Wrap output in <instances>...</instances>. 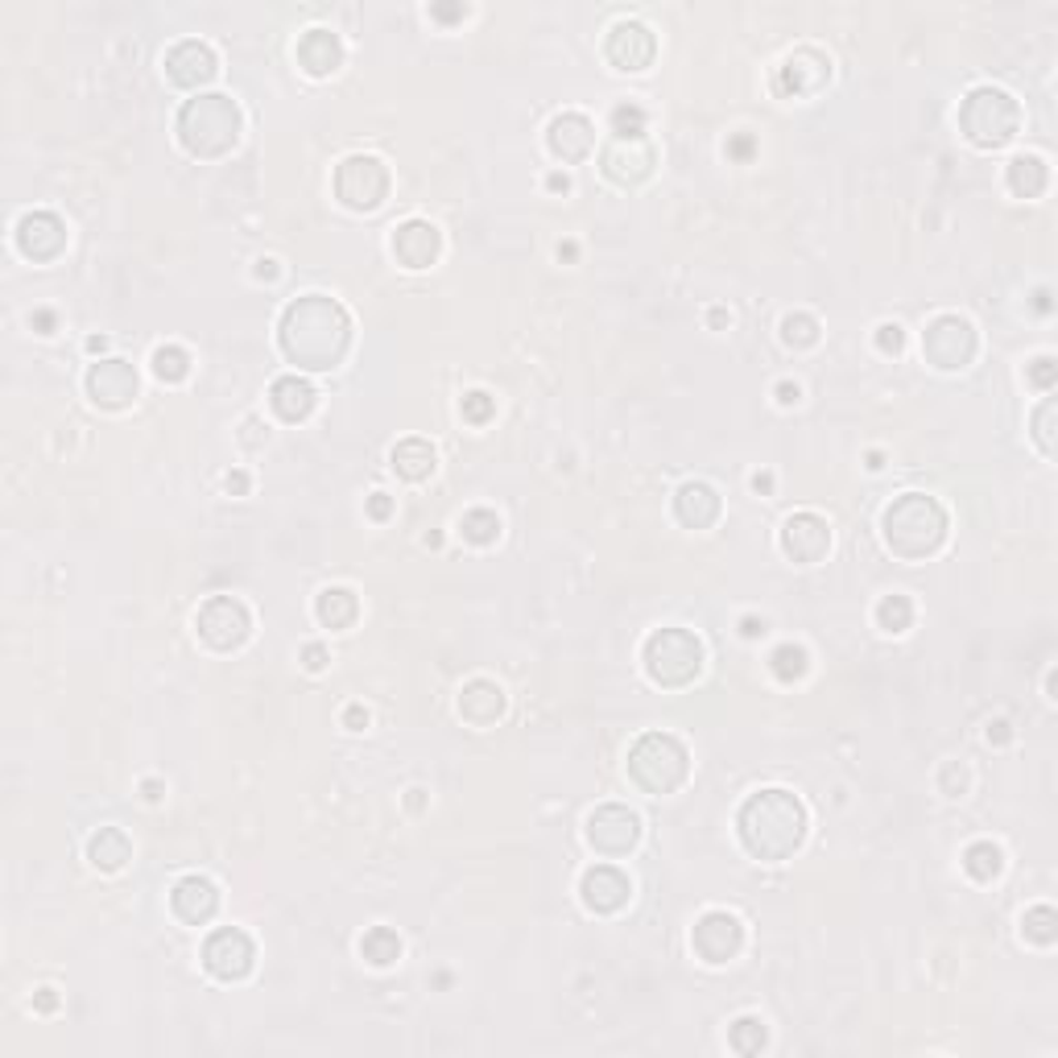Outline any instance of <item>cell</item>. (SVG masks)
<instances>
[{
	"mask_svg": "<svg viewBox=\"0 0 1058 1058\" xmlns=\"http://www.w3.org/2000/svg\"><path fill=\"white\" fill-rule=\"evenodd\" d=\"M277 343L290 364L307 373H331L340 368L348 348H352V319L348 310L327 298V294H302L294 298L282 323H277Z\"/></svg>",
	"mask_w": 1058,
	"mask_h": 1058,
	"instance_id": "obj_1",
	"label": "cell"
},
{
	"mask_svg": "<svg viewBox=\"0 0 1058 1058\" xmlns=\"http://www.w3.org/2000/svg\"><path fill=\"white\" fill-rule=\"evenodd\" d=\"M736 831H740V844L749 848V856L778 864V860H790V856L803 848L806 806L798 794H790L782 785L757 790V794H749L745 806H740Z\"/></svg>",
	"mask_w": 1058,
	"mask_h": 1058,
	"instance_id": "obj_2",
	"label": "cell"
},
{
	"mask_svg": "<svg viewBox=\"0 0 1058 1058\" xmlns=\"http://www.w3.org/2000/svg\"><path fill=\"white\" fill-rule=\"evenodd\" d=\"M178 141L190 157H223L236 150L244 117H240V103L223 91H199L195 100H187L178 108Z\"/></svg>",
	"mask_w": 1058,
	"mask_h": 1058,
	"instance_id": "obj_3",
	"label": "cell"
},
{
	"mask_svg": "<svg viewBox=\"0 0 1058 1058\" xmlns=\"http://www.w3.org/2000/svg\"><path fill=\"white\" fill-rule=\"evenodd\" d=\"M881 533H885V547L897 559H930L939 554L947 542V509H943L935 496L926 493H905L881 517Z\"/></svg>",
	"mask_w": 1058,
	"mask_h": 1058,
	"instance_id": "obj_4",
	"label": "cell"
},
{
	"mask_svg": "<svg viewBox=\"0 0 1058 1058\" xmlns=\"http://www.w3.org/2000/svg\"><path fill=\"white\" fill-rule=\"evenodd\" d=\"M691 773V752L679 736L670 732H646L637 745L629 749V778L646 794L662 798V794H674L679 785L686 782Z\"/></svg>",
	"mask_w": 1058,
	"mask_h": 1058,
	"instance_id": "obj_5",
	"label": "cell"
},
{
	"mask_svg": "<svg viewBox=\"0 0 1058 1058\" xmlns=\"http://www.w3.org/2000/svg\"><path fill=\"white\" fill-rule=\"evenodd\" d=\"M959 129L976 150H1001L1022 129V108L1001 87H976L959 103Z\"/></svg>",
	"mask_w": 1058,
	"mask_h": 1058,
	"instance_id": "obj_6",
	"label": "cell"
},
{
	"mask_svg": "<svg viewBox=\"0 0 1058 1058\" xmlns=\"http://www.w3.org/2000/svg\"><path fill=\"white\" fill-rule=\"evenodd\" d=\"M649 683L658 686H691L703 670V641L691 629H658L649 632L646 649H641Z\"/></svg>",
	"mask_w": 1058,
	"mask_h": 1058,
	"instance_id": "obj_7",
	"label": "cell"
},
{
	"mask_svg": "<svg viewBox=\"0 0 1058 1058\" xmlns=\"http://www.w3.org/2000/svg\"><path fill=\"white\" fill-rule=\"evenodd\" d=\"M976 352H980V340H976V327L963 315H939L922 331V356H926V364H935L939 373L968 368Z\"/></svg>",
	"mask_w": 1058,
	"mask_h": 1058,
	"instance_id": "obj_8",
	"label": "cell"
},
{
	"mask_svg": "<svg viewBox=\"0 0 1058 1058\" xmlns=\"http://www.w3.org/2000/svg\"><path fill=\"white\" fill-rule=\"evenodd\" d=\"M389 195V166L373 154H352L335 166V199L348 211H376Z\"/></svg>",
	"mask_w": 1058,
	"mask_h": 1058,
	"instance_id": "obj_9",
	"label": "cell"
},
{
	"mask_svg": "<svg viewBox=\"0 0 1058 1058\" xmlns=\"http://www.w3.org/2000/svg\"><path fill=\"white\" fill-rule=\"evenodd\" d=\"M195 629H199L207 649L232 653V649H240L253 637V616H249V608L236 596H211L199 608V616H195Z\"/></svg>",
	"mask_w": 1058,
	"mask_h": 1058,
	"instance_id": "obj_10",
	"label": "cell"
},
{
	"mask_svg": "<svg viewBox=\"0 0 1058 1058\" xmlns=\"http://www.w3.org/2000/svg\"><path fill=\"white\" fill-rule=\"evenodd\" d=\"M203 968L223 984H240L249 980L256 968V947L240 926H220L211 939L203 943Z\"/></svg>",
	"mask_w": 1058,
	"mask_h": 1058,
	"instance_id": "obj_11",
	"label": "cell"
},
{
	"mask_svg": "<svg viewBox=\"0 0 1058 1058\" xmlns=\"http://www.w3.org/2000/svg\"><path fill=\"white\" fill-rule=\"evenodd\" d=\"M691 947H695V956L703 963H716L719 968V963H728V959L745 951V926L728 910H707L695 922V930H691Z\"/></svg>",
	"mask_w": 1058,
	"mask_h": 1058,
	"instance_id": "obj_12",
	"label": "cell"
},
{
	"mask_svg": "<svg viewBox=\"0 0 1058 1058\" xmlns=\"http://www.w3.org/2000/svg\"><path fill=\"white\" fill-rule=\"evenodd\" d=\"M587 844L599 856H629L641 844V819L632 815L629 806H596L587 815Z\"/></svg>",
	"mask_w": 1058,
	"mask_h": 1058,
	"instance_id": "obj_13",
	"label": "cell"
},
{
	"mask_svg": "<svg viewBox=\"0 0 1058 1058\" xmlns=\"http://www.w3.org/2000/svg\"><path fill=\"white\" fill-rule=\"evenodd\" d=\"M141 381H137V368L129 364V360H96L91 368H87V397L100 406V410H124V406H133V397H137Z\"/></svg>",
	"mask_w": 1058,
	"mask_h": 1058,
	"instance_id": "obj_14",
	"label": "cell"
},
{
	"mask_svg": "<svg viewBox=\"0 0 1058 1058\" xmlns=\"http://www.w3.org/2000/svg\"><path fill=\"white\" fill-rule=\"evenodd\" d=\"M162 67H166V79H170L174 87L199 91V87H207L216 75H220V58H216V51H211L207 42L187 37V42H178V46L166 51Z\"/></svg>",
	"mask_w": 1058,
	"mask_h": 1058,
	"instance_id": "obj_15",
	"label": "cell"
},
{
	"mask_svg": "<svg viewBox=\"0 0 1058 1058\" xmlns=\"http://www.w3.org/2000/svg\"><path fill=\"white\" fill-rule=\"evenodd\" d=\"M827 84H831V58L823 51H811V46L790 54L782 67H778V79H773V87H778L782 96H794V100L819 96Z\"/></svg>",
	"mask_w": 1058,
	"mask_h": 1058,
	"instance_id": "obj_16",
	"label": "cell"
},
{
	"mask_svg": "<svg viewBox=\"0 0 1058 1058\" xmlns=\"http://www.w3.org/2000/svg\"><path fill=\"white\" fill-rule=\"evenodd\" d=\"M782 550L785 559H794L803 566L823 563L827 550H831V526L823 521L819 513H794L782 526Z\"/></svg>",
	"mask_w": 1058,
	"mask_h": 1058,
	"instance_id": "obj_17",
	"label": "cell"
},
{
	"mask_svg": "<svg viewBox=\"0 0 1058 1058\" xmlns=\"http://www.w3.org/2000/svg\"><path fill=\"white\" fill-rule=\"evenodd\" d=\"M604 54H608V63H613L616 70H629L632 75V70H646L649 63H653L658 37H653V30L641 25V21H616L613 30H608Z\"/></svg>",
	"mask_w": 1058,
	"mask_h": 1058,
	"instance_id": "obj_18",
	"label": "cell"
},
{
	"mask_svg": "<svg viewBox=\"0 0 1058 1058\" xmlns=\"http://www.w3.org/2000/svg\"><path fill=\"white\" fill-rule=\"evenodd\" d=\"M18 249L21 256H30V261H54V256L67 249V223L58 220L54 211H30V216H21L18 220Z\"/></svg>",
	"mask_w": 1058,
	"mask_h": 1058,
	"instance_id": "obj_19",
	"label": "cell"
},
{
	"mask_svg": "<svg viewBox=\"0 0 1058 1058\" xmlns=\"http://www.w3.org/2000/svg\"><path fill=\"white\" fill-rule=\"evenodd\" d=\"M443 253V232L430 220H406L393 228V256L406 269H430Z\"/></svg>",
	"mask_w": 1058,
	"mask_h": 1058,
	"instance_id": "obj_20",
	"label": "cell"
},
{
	"mask_svg": "<svg viewBox=\"0 0 1058 1058\" xmlns=\"http://www.w3.org/2000/svg\"><path fill=\"white\" fill-rule=\"evenodd\" d=\"M604 174L613 178L616 187H641L649 174H653V162H658V154H653V145H649L646 137L641 141H616L604 150Z\"/></svg>",
	"mask_w": 1058,
	"mask_h": 1058,
	"instance_id": "obj_21",
	"label": "cell"
},
{
	"mask_svg": "<svg viewBox=\"0 0 1058 1058\" xmlns=\"http://www.w3.org/2000/svg\"><path fill=\"white\" fill-rule=\"evenodd\" d=\"M629 893H632L629 877L620 869H613V864H596V869L583 872L580 881V897L592 914H616V910H625V905H629Z\"/></svg>",
	"mask_w": 1058,
	"mask_h": 1058,
	"instance_id": "obj_22",
	"label": "cell"
},
{
	"mask_svg": "<svg viewBox=\"0 0 1058 1058\" xmlns=\"http://www.w3.org/2000/svg\"><path fill=\"white\" fill-rule=\"evenodd\" d=\"M170 910L178 922H187V926H207V922L220 914V889H216V881H207V877H183L178 885H174L170 893Z\"/></svg>",
	"mask_w": 1058,
	"mask_h": 1058,
	"instance_id": "obj_23",
	"label": "cell"
},
{
	"mask_svg": "<svg viewBox=\"0 0 1058 1058\" xmlns=\"http://www.w3.org/2000/svg\"><path fill=\"white\" fill-rule=\"evenodd\" d=\"M547 145L559 162H583V157L596 150V124L583 117V112H563V117L550 120Z\"/></svg>",
	"mask_w": 1058,
	"mask_h": 1058,
	"instance_id": "obj_24",
	"label": "cell"
},
{
	"mask_svg": "<svg viewBox=\"0 0 1058 1058\" xmlns=\"http://www.w3.org/2000/svg\"><path fill=\"white\" fill-rule=\"evenodd\" d=\"M460 716L472 724V728H493L496 719L505 716V707H509V699H505V691L493 683V679H472V683L460 691Z\"/></svg>",
	"mask_w": 1058,
	"mask_h": 1058,
	"instance_id": "obj_25",
	"label": "cell"
},
{
	"mask_svg": "<svg viewBox=\"0 0 1058 1058\" xmlns=\"http://www.w3.org/2000/svg\"><path fill=\"white\" fill-rule=\"evenodd\" d=\"M269 406H274V414L282 422H307L310 414H315V406H319V389L298 373L277 376L274 389H269Z\"/></svg>",
	"mask_w": 1058,
	"mask_h": 1058,
	"instance_id": "obj_26",
	"label": "cell"
},
{
	"mask_svg": "<svg viewBox=\"0 0 1058 1058\" xmlns=\"http://www.w3.org/2000/svg\"><path fill=\"white\" fill-rule=\"evenodd\" d=\"M719 493L703 480H686L683 488L674 493V517L683 521L686 529H712L719 521Z\"/></svg>",
	"mask_w": 1058,
	"mask_h": 1058,
	"instance_id": "obj_27",
	"label": "cell"
},
{
	"mask_svg": "<svg viewBox=\"0 0 1058 1058\" xmlns=\"http://www.w3.org/2000/svg\"><path fill=\"white\" fill-rule=\"evenodd\" d=\"M298 67L307 70L310 79H327L343 67V42L331 30H307L298 37Z\"/></svg>",
	"mask_w": 1058,
	"mask_h": 1058,
	"instance_id": "obj_28",
	"label": "cell"
},
{
	"mask_svg": "<svg viewBox=\"0 0 1058 1058\" xmlns=\"http://www.w3.org/2000/svg\"><path fill=\"white\" fill-rule=\"evenodd\" d=\"M389 467L401 480L422 484V480H427L430 472L439 467V455H434V447H430L427 439H401V443L389 451Z\"/></svg>",
	"mask_w": 1058,
	"mask_h": 1058,
	"instance_id": "obj_29",
	"label": "cell"
},
{
	"mask_svg": "<svg viewBox=\"0 0 1058 1058\" xmlns=\"http://www.w3.org/2000/svg\"><path fill=\"white\" fill-rule=\"evenodd\" d=\"M315 616H319V625L323 629H352L360 616V599L356 592H348V587H323L319 596H315Z\"/></svg>",
	"mask_w": 1058,
	"mask_h": 1058,
	"instance_id": "obj_30",
	"label": "cell"
},
{
	"mask_svg": "<svg viewBox=\"0 0 1058 1058\" xmlns=\"http://www.w3.org/2000/svg\"><path fill=\"white\" fill-rule=\"evenodd\" d=\"M133 856V844L120 827H100L96 836L87 839V860L96 864L100 872H120Z\"/></svg>",
	"mask_w": 1058,
	"mask_h": 1058,
	"instance_id": "obj_31",
	"label": "cell"
},
{
	"mask_svg": "<svg viewBox=\"0 0 1058 1058\" xmlns=\"http://www.w3.org/2000/svg\"><path fill=\"white\" fill-rule=\"evenodd\" d=\"M1046 183H1050V170H1046V162L1038 154H1022L1009 162V190L1017 199H1038Z\"/></svg>",
	"mask_w": 1058,
	"mask_h": 1058,
	"instance_id": "obj_32",
	"label": "cell"
},
{
	"mask_svg": "<svg viewBox=\"0 0 1058 1058\" xmlns=\"http://www.w3.org/2000/svg\"><path fill=\"white\" fill-rule=\"evenodd\" d=\"M963 869H968L972 881H996L1001 869H1005V852H1001L992 839H976V844H968V852H963Z\"/></svg>",
	"mask_w": 1058,
	"mask_h": 1058,
	"instance_id": "obj_33",
	"label": "cell"
},
{
	"mask_svg": "<svg viewBox=\"0 0 1058 1058\" xmlns=\"http://www.w3.org/2000/svg\"><path fill=\"white\" fill-rule=\"evenodd\" d=\"M360 956L368 959L373 968H389V963H397V959H401V939H397V930H389V926H373V930L360 939Z\"/></svg>",
	"mask_w": 1058,
	"mask_h": 1058,
	"instance_id": "obj_34",
	"label": "cell"
},
{
	"mask_svg": "<svg viewBox=\"0 0 1058 1058\" xmlns=\"http://www.w3.org/2000/svg\"><path fill=\"white\" fill-rule=\"evenodd\" d=\"M150 364H154L157 381H166V385H183L190 376V352L178 348V343H162Z\"/></svg>",
	"mask_w": 1058,
	"mask_h": 1058,
	"instance_id": "obj_35",
	"label": "cell"
},
{
	"mask_svg": "<svg viewBox=\"0 0 1058 1058\" xmlns=\"http://www.w3.org/2000/svg\"><path fill=\"white\" fill-rule=\"evenodd\" d=\"M728 1042H732V1050L736 1055H761L765 1050V1042H769V1029H765V1022L761 1017H736L732 1022V1029H728Z\"/></svg>",
	"mask_w": 1058,
	"mask_h": 1058,
	"instance_id": "obj_36",
	"label": "cell"
},
{
	"mask_svg": "<svg viewBox=\"0 0 1058 1058\" xmlns=\"http://www.w3.org/2000/svg\"><path fill=\"white\" fill-rule=\"evenodd\" d=\"M460 533L472 542V547H493L496 538H500V517H496L493 509H472L463 513L460 521Z\"/></svg>",
	"mask_w": 1058,
	"mask_h": 1058,
	"instance_id": "obj_37",
	"label": "cell"
},
{
	"mask_svg": "<svg viewBox=\"0 0 1058 1058\" xmlns=\"http://www.w3.org/2000/svg\"><path fill=\"white\" fill-rule=\"evenodd\" d=\"M769 666H773V674H778L782 683H798L806 670H811V658H806L803 646L785 641V646H778L773 653H769Z\"/></svg>",
	"mask_w": 1058,
	"mask_h": 1058,
	"instance_id": "obj_38",
	"label": "cell"
},
{
	"mask_svg": "<svg viewBox=\"0 0 1058 1058\" xmlns=\"http://www.w3.org/2000/svg\"><path fill=\"white\" fill-rule=\"evenodd\" d=\"M1022 935L1029 943H1038V947H1050V943L1058 939V914L1050 910V905H1034V910H1025Z\"/></svg>",
	"mask_w": 1058,
	"mask_h": 1058,
	"instance_id": "obj_39",
	"label": "cell"
},
{
	"mask_svg": "<svg viewBox=\"0 0 1058 1058\" xmlns=\"http://www.w3.org/2000/svg\"><path fill=\"white\" fill-rule=\"evenodd\" d=\"M877 625L885 632H893V637L910 629V625H914V604H910V596H897V592H893V596L881 599V604H877Z\"/></svg>",
	"mask_w": 1058,
	"mask_h": 1058,
	"instance_id": "obj_40",
	"label": "cell"
},
{
	"mask_svg": "<svg viewBox=\"0 0 1058 1058\" xmlns=\"http://www.w3.org/2000/svg\"><path fill=\"white\" fill-rule=\"evenodd\" d=\"M782 340L790 343V348H815L819 343V319L815 315H785L782 319Z\"/></svg>",
	"mask_w": 1058,
	"mask_h": 1058,
	"instance_id": "obj_41",
	"label": "cell"
},
{
	"mask_svg": "<svg viewBox=\"0 0 1058 1058\" xmlns=\"http://www.w3.org/2000/svg\"><path fill=\"white\" fill-rule=\"evenodd\" d=\"M613 133H616V141H641V137H646V108H637V103H616V108H613Z\"/></svg>",
	"mask_w": 1058,
	"mask_h": 1058,
	"instance_id": "obj_42",
	"label": "cell"
},
{
	"mask_svg": "<svg viewBox=\"0 0 1058 1058\" xmlns=\"http://www.w3.org/2000/svg\"><path fill=\"white\" fill-rule=\"evenodd\" d=\"M460 414H463V422H472V427H488V422H493V414H496V397H493V393H484V389L463 393Z\"/></svg>",
	"mask_w": 1058,
	"mask_h": 1058,
	"instance_id": "obj_43",
	"label": "cell"
},
{
	"mask_svg": "<svg viewBox=\"0 0 1058 1058\" xmlns=\"http://www.w3.org/2000/svg\"><path fill=\"white\" fill-rule=\"evenodd\" d=\"M1034 439H1038L1042 455H1055V397H1046L1034 414Z\"/></svg>",
	"mask_w": 1058,
	"mask_h": 1058,
	"instance_id": "obj_44",
	"label": "cell"
},
{
	"mask_svg": "<svg viewBox=\"0 0 1058 1058\" xmlns=\"http://www.w3.org/2000/svg\"><path fill=\"white\" fill-rule=\"evenodd\" d=\"M1058 381V360L1055 356H1038L1034 364H1029V385L1042 393H1050Z\"/></svg>",
	"mask_w": 1058,
	"mask_h": 1058,
	"instance_id": "obj_45",
	"label": "cell"
},
{
	"mask_svg": "<svg viewBox=\"0 0 1058 1058\" xmlns=\"http://www.w3.org/2000/svg\"><path fill=\"white\" fill-rule=\"evenodd\" d=\"M877 348H881L885 356H902V348H905L902 323H881V327H877Z\"/></svg>",
	"mask_w": 1058,
	"mask_h": 1058,
	"instance_id": "obj_46",
	"label": "cell"
},
{
	"mask_svg": "<svg viewBox=\"0 0 1058 1058\" xmlns=\"http://www.w3.org/2000/svg\"><path fill=\"white\" fill-rule=\"evenodd\" d=\"M327 662H331V653H327V646H319V641H310V646H302V666H307L310 674H319V670H327Z\"/></svg>",
	"mask_w": 1058,
	"mask_h": 1058,
	"instance_id": "obj_47",
	"label": "cell"
},
{
	"mask_svg": "<svg viewBox=\"0 0 1058 1058\" xmlns=\"http://www.w3.org/2000/svg\"><path fill=\"white\" fill-rule=\"evenodd\" d=\"M368 517H373V521H389V517H393V496L389 493L368 496Z\"/></svg>",
	"mask_w": 1058,
	"mask_h": 1058,
	"instance_id": "obj_48",
	"label": "cell"
},
{
	"mask_svg": "<svg viewBox=\"0 0 1058 1058\" xmlns=\"http://www.w3.org/2000/svg\"><path fill=\"white\" fill-rule=\"evenodd\" d=\"M963 782H968V778H963V769H959V765L943 769V790H947L951 798H959V794H963Z\"/></svg>",
	"mask_w": 1058,
	"mask_h": 1058,
	"instance_id": "obj_49",
	"label": "cell"
},
{
	"mask_svg": "<svg viewBox=\"0 0 1058 1058\" xmlns=\"http://www.w3.org/2000/svg\"><path fill=\"white\" fill-rule=\"evenodd\" d=\"M752 150H757V141H752L749 133H740V137L728 141V157H736V162H749Z\"/></svg>",
	"mask_w": 1058,
	"mask_h": 1058,
	"instance_id": "obj_50",
	"label": "cell"
},
{
	"mask_svg": "<svg viewBox=\"0 0 1058 1058\" xmlns=\"http://www.w3.org/2000/svg\"><path fill=\"white\" fill-rule=\"evenodd\" d=\"M430 18H434V21H447V25H451V21H463V18H467V4H434V9H430Z\"/></svg>",
	"mask_w": 1058,
	"mask_h": 1058,
	"instance_id": "obj_51",
	"label": "cell"
},
{
	"mask_svg": "<svg viewBox=\"0 0 1058 1058\" xmlns=\"http://www.w3.org/2000/svg\"><path fill=\"white\" fill-rule=\"evenodd\" d=\"M798 401H803V389L794 381H782L778 385V406H798Z\"/></svg>",
	"mask_w": 1058,
	"mask_h": 1058,
	"instance_id": "obj_52",
	"label": "cell"
},
{
	"mask_svg": "<svg viewBox=\"0 0 1058 1058\" xmlns=\"http://www.w3.org/2000/svg\"><path fill=\"white\" fill-rule=\"evenodd\" d=\"M343 724H348V728H352V732H360V728H368V712H364V707H360V703H352V707H348V712H343Z\"/></svg>",
	"mask_w": 1058,
	"mask_h": 1058,
	"instance_id": "obj_53",
	"label": "cell"
},
{
	"mask_svg": "<svg viewBox=\"0 0 1058 1058\" xmlns=\"http://www.w3.org/2000/svg\"><path fill=\"white\" fill-rule=\"evenodd\" d=\"M34 1009H37V1013H54V1009H58V996H54V989H42V992H37V996H34Z\"/></svg>",
	"mask_w": 1058,
	"mask_h": 1058,
	"instance_id": "obj_54",
	"label": "cell"
},
{
	"mask_svg": "<svg viewBox=\"0 0 1058 1058\" xmlns=\"http://www.w3.org/2000/svg\"><path fill=\"white\" fill-rule=\"evenodd\" d=\"M54 323H58V319H54V310H34V327L42 331V335H51Z\"/></svg>",
	"mask_w": 1058,
	"mask_h": 1058,
	"instance_id": "obj_55",
	"label": "cell"
},
{
	"mask_svg": "<svg viewBox=\"0 0 1058 1058\" xmlns=\"http://www.w3.org/2000/svg\"><path fill=\"white\" fill-rule=\"evenodd\" d=\"M989 745H1009V724H1005V719L989 724Z\"/></svg>",
	"mask_w": 1058,
	"mask_h": 1058,
	"instance_id": "obj_56",
	"label": "cell"
},
{
	"mask_svg": "<svg viewBox=\"0 0 1058 1058\" xmlns=\"http://www.w3.org/2000/svg\"><path fill=\"white\" fill-rule=\"evenodd\" d=\"M256 277H261V282H274V277H277V261H274V256L256 261Z\"/></svg>",
	"mask_w": 1058,
	"mask_h": 1058,
	"instance_id": "obj_57",
	"label": "cell"
},
{
	"mask_svg": "<svg viewBox=\"0 0 1058 1058\" xmlns=\"http://www.w3.org/2000/svg\"><path fill=\"white\" fill-rule=\"evenodd\" d=\"M740 632H745V637H761V632H765V620H757V616H745V620H740Z\"/></svg>",
	"mask_w": 1058,
	"mask_h": 1058,
	"instance_id": "obj_58",
	"label": "cell"
},
{
	"mask_svg": "<svg viewBox=\"0 0 1058 1058\" xmlns=\"http://www.w3.org/2000/svg\"><path fill=\"white\" fill-rule=\"evenodd\" d=\"M228 493H236V496L249 493V476H244V472H232V476H228Z\"/></svg>",
	"mask_w": 1058,
	"mask_h": 1058,
	"instance_id": "obj_59",
	"label": "cell"
},
{
	"mask_svg": "<svg viewBox=\"0 0 1058 1058\" xmlns=\"http://www.w3.org/2000/svg\"><path fill=\"white\" fill-rule=\"evenodd\" d=\"M547 187H550V190H563V195H566V190H571V178H566V174H550Z\"/></svg>",
	"mask_w": 1058,
	"mask_h": 1058,
	"instance_id": "obj_60",
	"label": "cell"
},
{
	"mask_svg": "<svg viewBox=\"0 0 1058 1058\" xmlns=\"http://www.w3.org/2000/svg\"><path fill=\"white\" fill-rule=\"evenodd\" d=\"M752 488H757V493H769V488H773V476H752Z\"/></svg>",
	"mask_w": 1058,
	"mask_h": 1058,
	"instance_id": "obj_61",
	"label": "cell"
},
{
	"mask_svg": "<svg viewBox=\"0 0 1058 1058\" xmlns=\"http://www.w3.org/2000/svg\"><path fill=\"white\" fill-rule=\"evenodd\" d=\"M103 348H108L103 335H91V340H87V352H103Z\"/></svg>",
	"mask_w": 1058,
	"mask_h": 1058,
	"instance_id": "obj_62",
	"label": "cell"
},
{
	"mask_svg": "<svg viewBox=\"0 0 1058 1058\" xmlns=\"http://www.w3.org/2000/svg\"><path fill=\"white\" fill-rule=\"evenodd\" d=\"M707 319H712V327H724V323H728V315H724V310H712V315H707Z\"/></svg>",
	"mask_w": 1058,
	"mask_h": 1058,
	"instance_id": "obj_63",
	"label": "cell"
}]
</instances>
